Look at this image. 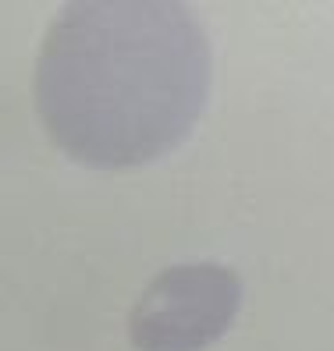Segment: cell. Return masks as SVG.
Here are the masks:
<instances>
[{"instance_id": "7a4b0ae2", "label": "cell", "mask_w": 334, "mask_h": 351, "mask_svg": "<svg viewBox=\"0 0 334 351\" xmlns=\"http://www.w3.org/2000/svg\"><path fill=\"white\" fill-rule=\"evenodd\" d=\"M242 308V277L221 263H181L153 277L129 316L139 351H203Z\"/></svg>"}, {"instance_id": "6da1fadb", "label": "cell", "mask_w": 334, "mask_h": 351, "mask_svg": "<svg viewBox=\"0 0 334 351\" xmlns=\"http://www.w3.org/2000/svg\"><path fill=\"white\" fill-rule=\"evenodd\" d=\"M210 82V39L185 4L86 0L43 39L36 110L71 160L139 167L192 135Z\"/></svg>"}]
</instances>
